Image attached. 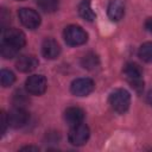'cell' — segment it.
Listing matches in <instances>:
<instances>
[{
	"label": "cell",
	"mask_w": 152,
	"mask_h": 152,
	"mask_svg": "<svg viewBox=\"0 0 152 152\" xmlns=\"http://www.w3.org/2000/svg\"><path fill=\"white\" fill-rule=\"evenodd\" d=\"M108 102H109V104H110L113 110H115L119 114H124L129 108L131 94L126 89H124V88L115 89V90H113L109 94Z\"/></svg>",
	"instance_id": "obj_1"
},
{
	"label": "cell",
	"mask_w": 152,
	"mask_h": 152,
	"mask_svg": "<svg viewBox=\"0 0 152 152\" xmlns=\"http://www.w3.org/2000/svg\"><path fill=\"white\" fill-rule=\"evenodd\" d=\"M63 37L69 46H80L88 40V33L78 25H69L64 28Z\"/></svg>",
	"instance_id": "obj_2"
},
{
	"label": "cell",
	"mask_w": 152,
	"mask_h": 152,
	"mask_svg": "<svg viewBox=\"0 0 152 152\" xmlns=\"http://www.w3.org/2000/svg\"><path fill=\"white\" fill-rule=\"evenodd\" d=\"M124 74L125 77L127 80V82L131 84V87L140 93L144 89V80H142V72L141 69L134 64V63H127L125 69H124Z\"/></svg>",
	"instance_id": "obj_3"
},
{
	"label": "cell",
	"mask_w": 152,
	"mask_h": 152,
	"mask_svg": "<svg viewBox=\"0 0 152 152\" xmlns=\"http://www.w3.org/2000/svg\"><path fill=\"white\" fill-rule=\"evenodd\" d=\"M89 135H90L89 127L82 122V124H78V125L70 127L68 139H69L70 144H72L75 146H82L88 141Z\"/></svg>",
	"instance_id": "obj_4"
},
{
	"label": "cell",
	"mask_w": 152,
	"mask_h": 152,
	"mask_svg": "<svg viewBox=\"0 0 152 152\" xmlns=\"http://www.w3.org/2000/svg\"><path fill=\"white\" fill-rule=\"evenodd\" d=\"M1 42L20 50L25 43H26V38H25V34L23 31L18 30V28H4V32H2V39Z\"/></svg>",
	"instance_id": "obj_5"
},
{
	"label": "cell",
	"mask_w": 152,
	"mask_h": 152,
	"mask_svg": "<svg viewBox=\"0 0 152 152\" xmlns=\"http://www.w3.org/2000/svg\"><path fill=\"white\" fill-rule=\"evenodd\" d=\"M48 82L43 75H32L25 81V89L31 95H43L46 90Z\"/></svg>",
	"instance_id": "obj_6"
},
{
	"label": "cell",
	"mask_w": 152,
	"mask_h": 152,
	"mask_svg": "<svg viewBox=\"0 0 152 152\" xmlns=\"http://www.w3.org/2000/svg\"><path fill=\"white\" fill-rule=\"evenodd\" d=\"M18 17L20 23L28 30H34L40 25V15L32 8L23 7L18 11Z\"/></svg>",
	"instance_id": "obj_7"
},
{
	"label": "cell",
	"mask_w": 152,
	"mask_h": 152,
	"mask_svg": "<svg viewBox=\"0 0 152 152\" xmlns=\"http://www.w3.org/2000/svg\"><path fill=\"white\" fill-rule=\"evenodd\" d=\"M94 88H95L94 81L88 77L76 78L70 84V91L76 96H87L94 90Z\"/></svg>",
	"instance_id": "obj_8"
},
{
	"label": "cell",
	"mask_w": 152,
	"mask_h": 152,
	"mask_svg": "<svg viewBox=\"0 0 152 152\" xmlns=\"http://www.w3.org/2000/svg\"><path fill=\"white\" fill-rule=\"evenodd\" d=\"M7 116H8V125L13 128H20L25 126L30 119L27 110L24 107H19V106H14L10 110Z\"/></svg>",
	"instance_id": "obj_9"
},
{
	"label": "cell",
	"mask_w": 152,
	"mask_h": 152,
	"mask_svg": "<svg viewBox=\"0 0 152 152\" xmlns=\"http://www.w3.org/2000/svg\"><path fill=\"white\" fill-rule=\"evenodd\" d=\"M42 55L46 59H56L61 55V46L53 38L44 39L42 44Z\"/></svg>",
	"instance_id": "obj_10"
},
{
	"label": "cell",
	"mask_w": 152,
	"mask_h": 152,
	"mask_svg": "<svg viewBox=\"0 0 152 152\" xmlns=\"http://www.w3.org/2000/svg\"><path fill=\"white\" fill-rule=\"evenodd\" d=\"M38 59L32 55H23L20 56L15 66L20 72H31L38 66Z\"/></svg>",
	"instance_id": "obj_11"
},
{
	"label": "cell",
	"mask_w": 152,
	"mask_h": 152,
	"mask_svg": "<svg viewBox=\"0 0 152 152\" xmlns=\"http://www.w3.org/2000/svg\"><path fill=\"white\" fill-rule=\"evenodd\" d=\"M83 119H84V112L80 107H69L64 112V120L70 127L82 124Z\"/></svg>",
	"instance_id": "obj_12"
},
{
	"label": "cell",
	"mask_w": 152,
	"mask_h": 152,
	"mask_svg": "<svg viewBox=\"0 0 152 152\" xmlns=\"http://www.w3.org/2000/svg\"><path fill=\"white\" fill-rule=\"evenodd\" d=\"M107 14L113 21L121 20L125 14V5L122 0H110L107 7Z\"/></svg>",
	"instance_id": "obj_13"
},
{
	"label": "cell",
	"mask_w": 152,
	"mask_h": 152,
	"mask_svg": "<svg viewBox=\"0 0 152 152\" xmlns=\"http://www.w3.org/2000/svg\"><path fill=\"white\" fill-rule=\"evenodd\" d=\"M78 13L87 21H93L95 19V13L91 10L90 0H82L80 2V5H78Z\"/></svg>",
	"instance_id": "obj_14"
},
{
	"label": "cell",
	"mask_w": 152,
	"mask_h": 152,
	"mask_svg": "<svg viewBox=\"0 0 152 152\" xmlns=\"http://www.w3.org/2000/svg\"><path fill=\"white\" fill-rule=\"evenodd\" d=\"M138 56L140 59H142L146 63H152V42H146L144 43L139 50H138Z\"/></svg>",
	"instance_id": "obj_15"
},
{
	"label": "cell",
	"mask_w": 152,
	"mask_h": 152,
	"mask_svg": "<svg viewBox=\"0 0 152 152\" xmlns=\"http://www.w3.org/2000/svg\"><path fill=\"white\" fill-rule=\"evenodd\" d=\"M37 5L43 12L52 13L58 10L59 1L58 0H37Z\"/></svg>",
	"instance_id": "obj_16"
},
{
	"label": "cell",
	"mask_w": 152,
	"mask_h": 152,
	"mask_svg": "<svg viewBox=\"0 0 152 152\" xmlns=\"http://www.w3.org/2000/svg\"><path fill=\"white\" fill-rule=\"evenodd\" d=\"M0 81H1V86L5 87V88H7V87H11L14 83L15 76H14V74L11 70L2 69L0 71Z\"/></svg>",
	"instance_id": "obj_17"
},
{
	"label": "cell",
	"mask_w": 152,
	"mask_h": 152,
	"mask_svg": "<svg viewBox=\"0 0 152 152\" xmlns=\"http://www.w3.org/2000/svg\"><path fill=\"white\" fill-rule=\"evenodd\" d=\"M82 65L83 68L86 69H95L97 65H99V57L95 55V53H87L83 58H82Z\"/></svg>",
	"instance_id": "obj_18"
},
{
	"label": "cell",
	"mask_w": 152,
	"mask_h": 152,
	"mask_svg": "<svg viewBox=\"0 0 152 152\" xmlns=\"http://www.w3.org/2000/svg\"><path fill=\"white\" fill-rule=\"evenodd\" d=\"M0 50H1V56L4 57V58H13V57H15L17 56V53H18V49H15V48H13V46H11V45H8V44H6V43H4V42H1V48H0Z\"/></svg>",
	"instance_id": "obj_19"
},
{
	"label": "cell",
	"mask_w": 152,
	"mask_h": 152,
	"mask_svg": "<svg viewBox=\"0 0 152 152\" xmlns=\"http://www.w3.org/2000/svg\"><path fill=\"white\" fill-rule=\"evenodd\" d=\"M10 125H8V116H7V114L2 110L1 112V134H4L5 132H6V128L8 127Z\"/></svg>",
	"instance_id": "obj_20"
},
{
	"label": "cell",
	"mask_w": 152,
	"mask_h": 152,
	"mask_svg": "<svg viewBox=\"0 0 152 152\" xmlns=\"http://www.w3.org/2000/svg\"><path fill=\"white\" fill-rule=\"evenodd\" d=\"M145 27L147 31L152 32V18H147V20L145 21Z\"/></svg>",
	"instance_id": "obj_21"
},
{
	"label": "cell",
	"mask_w": 152,
	"mask_h": 152,
	"mask_svg": "<svg viewBox=\"0 0 152 152\" xmlns=\"http://www.w3.org/2000/svg\"><path fill=\"white\" fill-rule=\"evenodd\" d=\"M21 150H36V151H38V147H34V146H25V147H21Z\"/></svg>",
	"instance_id": "obj_22"
},
{
	"label": "cell",
	"mask_w": 152,
	"mask_h": 152,
	"mask_svg": "<svg viewBox=\"0 0 152 152\" xmlns=\"http://www.w3.org/2000/svg\"><path fill=\"white\" fill-rule=\"evenodd\" d=\"M17 1H24V0H17Z\"/></svg>",
	"instance_id": "obj_23"
}]
</instances>
